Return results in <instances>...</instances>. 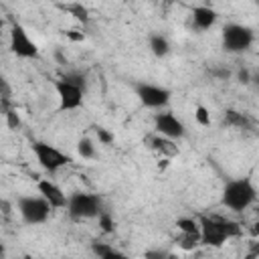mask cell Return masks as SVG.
Segmentation results:
<instances>
[{
	"mask_svg": "<svg viewBox=\"0 0 259 259\" xmlns=\"http://www.w3.org/2000/svg\"><path fill=\"white\" fill-rule=\"evenodd\" d=\"M2 26H4V22H2V18H0V30H2Z\"/></svg>",
	"mask_w": 259,
	"mask_h": 259,
	"instance_id": "32",
	"label": "cell"
},
{
	"mask_svg": "<svg viewBox=\"0 0 259 259\" xmlns=\"http://www.w3.org/2000/svg\"><path fill=\"white\" fill-rule=\"evenodd\" d=\"M99 259H130L127 255H123V253H119V251H115V249H111V251H107L103 257H99Z\"/></svg>",
	"mask_w": 259,
	"mask_h": 259,
	"instance_id": "26",
	"label": "cell"
},
{
	"mask_svg": "<svg viewBox=\"0 0 259 259\" xmlns=\"http://www.w3.org/2000/svg\"><path fill=\"white\" fill-rule=\"evenodd\" d=\"M138 97H140V101H142L144 105H148V107H162V105L168 103L170 93H168V89L142 83V85H138Z\"/></svg>",
	"mask_w": 259,
	"mask_h": 259,
	"instance_id": "9",
	"label": "cell"
},
{
	"mask_svg": "<svg viewBox=\"0 0 259 259\" xmlns=\"http://www.w3.org/2000/svg\"><path fill=\"white\" fill-rule=\"evenodd\" d=\"M69 38H73V40H83V34H79V32L71 30V32H69Z\"/></svg>",
	"mask_w": 259,
	"mask_h": 259,
	"instance_id": "30",
	"label": "cell"
},
{
	"mask_svg": "<svg viewBox=\"0 0 259 259\" xmlns=\"http://www.w3.org/2000/svg\"><path fill=\"white\" fill-rule=\"evenodd\" d=\"M152 148H154L156 152L164 154V156H174V154L178 152V148L174 146V142H172V140H168V138H164V136L152 138Z\"/></svg>",
	"mask_w": 259,
	"mask_h": 259,
	"instance_id": "13",
	"label": "cell"
},
{
	"mask_svg": "<svg viewBox=\"0 0 259 259\" xmlns=\"http://www.w3.org/2000/svg\"><path fill=\"white\" fill-rule=\"evenodd\" d=\"M150 49H152V53H154L156 57H164L170 47H168V40H166L162 34H152V36H150Z\"/></svg>",
	"mask_w": 259,
	"mask_h": 259,
	"instance_id": "14",
	"label": "cell"
},
{
	"mask_svg": "<svg viewBox=\"0 0 259 259\" xmlns=\"http://www.w3.org/2000/svg\"><path fill=\"white\" fill-rule=\"evenodd\" d=\"M0 95H8V85H6L2 75H0Z\"/></svg>",
	"mask_w": 259,
	"mask_h": 259,
	"instance_id": "29",
	"label": "cell"
},
{
	"mask_svg": "<svg viewBox=\"0 0 259 259\" xmlns=\"http://www.w3.org/2000/svg\"><path fill=\"white\" fill-rule=\"evenodd\" d=\"M198 227H200V243L210 247H219L229 237H237L241 233L237 223L217 219V217H200Z\"/></svg>",
	"mask_w": 259,
	"mask_h": 259,
	"instance_id": "1",
	"label": "cell"
},
{
	"mask_svg": "<svg viewBox=\"0 0 259 259\" xmlns=\"http://www.w3.org/2000/svg\"><path fill=\"white\" fill-rule=\"evenodd\" d=\"M77 150H79L81 158H93V154H95L93 142H91L89 138H83V140H79V144H77Z\"/></svg>",
	"mask_w": 259,
	"mask_h": 259,
	"instance_id": "17",
	"label": "cell"
},
{
	"mask_svg": "<svg viewBox=\"0 0 259 259\" xmlns=\"http://www.w3.org/2000/svg\"><path fill=\"white\" fill-rule=\"evenodd\" d=\"M10 49H12L14 55L24 57V59H32V57L38 55L36 45L28 38L26 30H24L20 24H14V26L10 28Z\"/></svg>",
	"mask_w": 259,
	"mask_h": 259,
	"instance_id": "7",
	"label": "cell"
},
{
	"mask_svg": "<svg viewBox=\"0 0 259 259\" xmlns=\"http://www.w3.org/2000/svg\"><path fill=\"white\" fill-rule=\"evenodd\" d=\"M166 257H168V253H164V251H158V249L146 251V255H144V259H166Z\"/></svg>",
	"mask_w": 259,
	"mask_h": 259,
	"instance_id": "24",
	"label": "cell"
},
{
	"mask_svg": "<svg viewBox=\"0 0 259 259\" xmlns=\"http://www.w3.org/2000/svg\"><path fill=\"white\" fill-rule=\"evenodd\" d=\"M239 81L241 83H249V71L247 69H241L239 71Z\"/></svg>",
	"mask_w": 259,
	"mask_h": 259,
	"instance_id": "28",
	"label": "cell"
},
{
	"mask_svg": "<svg viewBox=\"0 0 259 259\" xmlns=\"http://www.w3.org/2000/svg\"><path fill=\"white\" fill-rule=\"evenodd\" d=\"M255 200V188L249 180H233L225 186L223 202L233 210H243Z\"/></svg>",
	"mask_w": 259,
	"mask_h": 259,
	"instance_id": "2",
	"label": "cell"
},
{
	"mask_svg": "<svg viewBox=\"0 0 259 259\" xmlns=\"http://www.w3.org/2000/svg\"><path fill=\"white\" fill-rule=\"evenodd\" d=\"M0 255H2V247H0Z\"/></svg>",
	"mask_w": 259,
	"mask_h": 259,
	"instance_id": "33",
	"label": "cell"
},
{
	"mask_svg": "<svg viewBox=\"0 0 259 259\" xmlns=\"http://www.w3.org/2000/svg\"><path fill=\"white\" fill-rule=\"evenodd\" d=\"M176 227L182 231V235H200V227L192 219H178Z\"/></svg>",
	"mask_w": 259,
	"mask_h": 259,
	"instance_id": "15",
	"label": "cell"
},
{
	"mask_svg": "<svg viewBox=\"0 0 259 259\" xmlns=\"http://www.w3.org/2000/svg\"><path fill=\"white\" fill-rule=\"evenodd\" d=\"M55 89H57V95H59L61 109H77L83 103V89L81 87L61 79V81L55 83Z\"/></svg>",
	"mask_w": 259,
	"mask_h": 259,
	"instance_id": "8",
	"label": "cell"
},
{
	"mask_svg": "<svg viewBox=\"0 0 259 259\" xmlns=\"http://www.w3.org/2000/svg\"><path fill=\"white\" fill-rule=\"evenodd\" d=\"M194 117H196V121H198L200 125H208V123H210V115H208L206 107H202V105H196V109H194Z\"/></svg>",
	"mask_w": 259,
	"mask_h": 259,
	"instance_id": "20",
	"label": "cell"
},
{
	"mask_svg": "<svg viewBox=\"0 0 259 259\" xmlns=\"http://www.w3.org/2000/svg\"><path fill=\"white\" fill-rule=\"evenodd\" d=\"M192 18H194V24H196L198 28H208V26L214 24L217 14H214V10L208 8V6H196L194 12H192Z\"/></svg>",
	"mask_w": 259,
	"mask_h": 259,
	"instance_id": "12",
	"label": "cell"
},
{
	"mask_svg": "<svg viewBox=\"0 0 259 259\" xmlns=\"http://www.w3.org/2000/svg\"><path fill=\"white\" fill-rule=\"evenodd\" d=\"M22 259H30V257H22Z\"/></svg>",
	"mask_w": 259,
	"mask_h": 259,
	"instance_id": "34",
	"label": "cell"
},
{
	"mask_svg": "<svg viewBox=\"0 0 259 259\" xmlns=\"http://www.w3.org/2000/svg\"><path fill=\"white\" fill-rule=\"evenodd\" d=\"M67 10H71V12L75 14V18H79V20H83V22H87V18H89L87 8L81 6V4H71V6H67Z\"/></svg>",
	"mask_w": 259,
	"mask_h": 259,
	"instance_id": "19",
	"label": "cell"
},
{
	"mask_svg": "<svg viewBox=\"0 0 259 259\" xmlns=\"http://www.w3.org/2000/svg\"><path fill=\"white\" fill-rule=\"evenodd\" d=\"M97 138H99L103 144H109V142H113V136H111L109 132H105L103 127H97Z\"/></svg>",
	"mask_w": 259,
	"mask_h": 259,
	"instance_id": "25",
	"label": "cell"
},
{
	"mask_svg": "<svg viewBox=\"0 0 259 259\" xmlns=\"http://www.w3.org/2000/svg\"><path fill=\"white\" fill-rule=\"evenodd\" d=\"M166 259H178V257H176V255H168Z\"/></svg>",
	"mask_w": 259,
	"mask_h": 259,
	"instance_id": "31",
	"label": "cell"
},
{
	"mask_svg": "<svg viewBox=\"0 0 259 259\" xmlns=\"http://www.w3.org/2000/svg\"><path fill=\"white\" fill-rule=\"evenodd\" d=\"M91 249H93V253H95L97 257H103V255H105L107 251H111L113 247H109V245H103V243H93V247H91Z\"/></svg>",
	"mask_w": 259,
	"mask_h": 259,
	"instance_id": "23",
	"label": "cell"
},
{
	"mask_svg": "<svg viewBox=\"0 0 259 259\" xmlns=\"http://www.w3.org/2000/svg\"><path fill=\"white\" fill-rule=\"evenodd\" d=\"M63 81H67V83H73V85H77V87H81L83 89V77L81 75H77V73H69V75H65L63 77Z\"/></svg>",
	"mask_w": 259,
	"mask_h": 259,
	"instance_id": "22",
	"label": "cell"
},
{
	"mask_svg": "<svg viewBox=\"0 0 259 259\" xmlns=\"http://www.w3.org/2000/svg\"><path fill=\"white\" fill-rule=\"evenodd\" d=\"M6 117H8V125H10V127H16V125L20 123L18 113H16V111H12V109H10V111H6Z\"/></svg>",
	"mask_w": 259,
	"mask_h": 259,
	"instance_id": "27",
	"label": "cell"
},
{
	"mask_svg": "<svg viewBox=\"0 0 259 259\" xmlns=\"http://www.w3.org/2000/svg\"><path fill=\"white\" fill-rule=\"evenodd\" d=\"M18 210L22 214V219L30 225L34 223H42L47 221L49 212H51V204L40 196H26V198H20L18 202Z\"/></svg>",
	"mask_w": 259,
	"mask_h": 259,
	"instance_id": "6",
	"label": "cell"
},
{
	"mask_svg": "<svg viewBox=\"0 0 259 259\" xmlns=\"http://www.w3.org/2000/svg\"><path fill=\"white\" fill-rule=\"evenodd\" d=\"M223 42H225L227 51L239 53V51H245L251 47L253 32H251V28L241 26V24H227L223 30Z\"/></svg>",
	"mask_w": 259,
	"mask_h": 259,
	"instance_id": "4",
	"label": "cell"
},
{
	"mask_svg": "<svg viewBox=\"0 0 259 259\" xmlns=\"http://www.w3.org/2000/svg\"><path fill=\"white\" fill-rule=\"evenodd\" d=\"M99 227L103 233H111L113 231V219L107 212H99Z\"/></svg>",
	"mask_w": 259,
	"mask_h": 259,
	"instance_id": "21",
	"label": "cell"
},
{
	"mask_svg": "<svg viewBox=\"0 0 259 259\" xmlns=\"http://www.w3.org/2000/svg\"><path fill=\"white\" fill-rule=\"evenodd\" d=\"M156 130H158L164 138H168V140H174V138L184 136V125H182V121H180L176 115H172V113H158V115H156Z\"/></svg>",
	"mask_w": 259,
	"mask_h": 259,
	"instance_id": "10",
	"label": "cell"
},
{
	"mask_svg": "<svg viewBox=\"0 0 259 259\" xmlns=\"http://www.w3.org/2000/svg\"><path fill=\"white\" fill-rule=\"evenodd\" d=\"M67 208L71 212V217L75 219H89L101 212V204L99 198L95 194H87V192H77L67 200Z\"/></svg>",
	"mask_w": 259,
	"mask_h": 259,
	"instance_id": "3",
	"label": "cell"
},
{
	"mask_svg": "<svg viewBox=\"0 0 259 259\" xmlns=\"http://www.w3.org/2000/svg\"><path fill=\"white\" fill-rule=\"evenodd\" d=\"M182 249H192L200 243V235H182V239L178 241Z\"/></svg>",
	"mask_w": 259,
	"mask_h": 259,
	"instance_id": "18",
	"label": "cell"
},
{
	"mask_svg": "<svg viewBox=\"0 0 259 259\" xmlns=\"http://www.w3.org/2000/svg\"><path fill=\"white\" fill-rule=\"evenodd\" d=\"M32 150H34V154H36L38 164H40L45 170H49V172H55V170H59L61 166H65V164L71 162V158H69L67 154L59 152L57 148H53V146H49V144H45V142H34V144H32Z\"/></svg>",
	"mask_w": 259,
	"mask_h": 259,
	"instance_id": "5",
	"label": "cell"
},
{
	"mask_svg": "<svg viewBox=\"0 0 259 259\" xmlns=\"http://www.w3.org/2000/svg\"><path fill=\"white\" fill-rule=\"evenodd\" d=\"M225 121H227L229 125H237V127H247V125H249L247 117H245L243 113H239V111H233V109H229V111H227Z\"/></svg>",
	"mask_w": 259,
	"mask_h": 259,
	"instance_id": "16",
	"label": "cell"
},
{
	"mask_svg": "<svg viewBox=\"0 0 259 259\" xmlns=\"http://www.w3.org/2000/svg\"><path fill=\"white\" fill-rule=\"evenodd\" d=\"M38 192H40L42 198H45L51 206H55V208H61V206L67 204V196H65L63 190H61L57 184H53L51 180H40V182H38Z\"/></svg>",
	"mask_w": 259,
	"mask_h": 259,
	"instance_id": "11",
	"label": "cell"
}]
</instances>
